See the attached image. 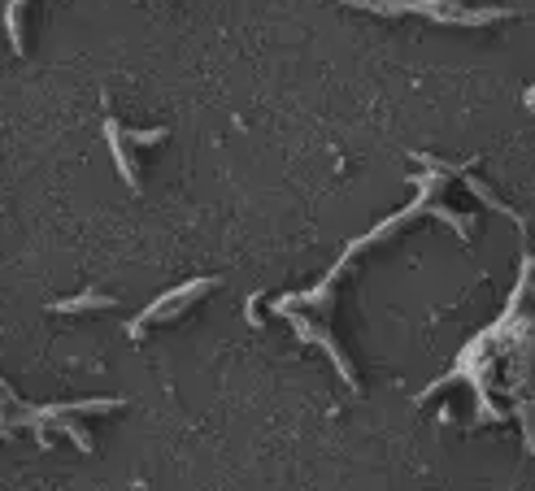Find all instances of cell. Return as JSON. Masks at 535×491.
Masks as SVG:
<instances>
[{"label": "cell", "instance_id": "8", "mask_svg": "<svg viewBox=\"0 0 535 491\" xmlns=\"http://www.w3.org/2000/svg\"><path fill=\"white\" fill-rule=\"evenodd\" d=\"M527 105H531V109H535V87H531V92H527Z\"/></svg>", "mask_w": 535, "mask_h": 491}, {"label": "cell", "instance_id": "7", "mask_svg": "<svg viewBox=\"0 0 535 491\" xmlns=\"http://www.w3.org/2000/svg\"><path fill=\"white\" fill-rule=\"evenodd\" d=\"M9 435H14V426H0V439H9Z\"/></svg>", "mask_w": 535, "mask_h": 491}, {"label": "cell", "instance_id": "4", "mask_svg": "<svg viewBox=\"0 0 535 491\" xmlns=\"http://www.w3.org/2000/svg\"><path fill=\"white\" fill-rule=\"evenodd\" d=\"M118 300L105 296V292H83V296H70V300H57L48 305V313H92V309H114Z\"/></svg>", "mask_w": 535, "mask_h": 491}, {"label": "cell", "instance_id": "5", "mask_svg": "<svg viewBox=\"0 0 535 491\" xmlns=\"http://www.w3.org/2000/svg\"><path fill=\"white\" fill-rule=\"evenodd\" d=\"M22 9H27V0H9V9H5V27H9L14 53H27V44H22Z\"/></svg>", "mask_w": 535, "mask_h": 491}, {"label": "cell", "instance_id": "3", "mask_svg": "<svg viewBox=\"0 0 535 491\" xmlns=\"http://www.w3.org/2000/svg\"><path fill=\"white\" fill-rule=\"evenodd\" d=\"M105 135H109V153H114V161H118L122 183H127L131 192H140V170H135V161L127 157V135H122V127L114 118H105Z\"/></svg>", "mask_w": 535, "mask_h": 491}, {"label": "cell", "instance_id": "1", "mask_svg": "<svg viewBox=\"0 0 535 491\" xmlns=\"http://www.w3.org/2000/svg\"><path fill=\"white\" fill-rule=\"evenodd\" d=\"M353 9H370V14H427L435 22H462V27H483V22L514 18L509 9H462L457 0H344Z\"/></svg>", "mask_w": 535, "mask_h": 491}, {"label": "cell", "instance_id": "6", "mask_svg": "<svg viewBox=\"0 0 535 491\" xmlns=\"http://www.w3.org/2000/svg\"><path fill=\"white\" fill-rule=\"evenodd\" d=\"M122 135H127L131 144H140V148H153V144L166 140V131H161V127H153V131H122Z\"/></svg>", "mask_w": 535, "mask_h": 491}, {"label": "cell", "instance_id": "2", "mask_svg": "<svg viewBox=\"0 0 535 491\" xmlns=\"http://www.w3.org/2000/svg\"><path fill=\"white\" fill-rule=\"evenodd\" d=\"M214 287H218V279H192V283L174 287V292H170V296H161V300H153V305H148V309L140 313V318H135V322L127 326V335H131V339H140V335H144V331H148V326H153V322H170V318H179V313H183V309H188V305H192V300H196V296L214 292Z\"/></svg>", "mask_w": 535, "mask_h": 491}]
</instances>
